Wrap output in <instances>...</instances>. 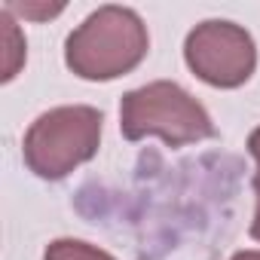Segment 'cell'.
Wrapping results in <instances>:
<instances>
[{
    "label": "cell",
    "instance_id": "1",
    "mask_svg": "<svg viewBox=\"0 0 260 260\" xmlns=\"http://www.w3.org/2000/svg\"><path fill=\"white\" fill-rule=\"evenodd\" d=\"M150 49L144 19L128 7H98L64 40V64L92 83H107L132 74Z\"/></svg>",
    "mask_w": 260,
    "mask_h": 260
},
{
    "label": "cell",
    "instance_id": "2",
    "mask_svg": "<svg viewBox=\"0 0 260 260\" xmlns=\"http://www.w3.org/2000/svg\"><path fill=\"white\" fill-rule=\"evenodd\" d=\"M119 132L125 141L162 138L169 147L199 144L214 135L211 113L184 86L156 80L125 92L119 101Z\"/></svg>",
    "mask_w": 260,
    "mask_h": 260
},
{
    "label": "cell",
    "instance_id": "3",
    "mask_svg": "<svg viewBox=\"0 0 260 260\" xmlns=\"http://www.w3.org/2000/svg\"><path fill=\"white\" fill-rule=\"evenodd\" d=\"M101 110L89 104H64L40 113L22 141L25 166L43 181H61L101 147Z\"/></svg>",
    "mask_w": 260,
    "mask_h": 260
},
{
    "label": "cell",
    "instance_id": "4",
    "mask_svg": "<svg viewBox=\"0 0 260 260\" xmlns=\"http://www.w3.org/2000/svg\"><path fill=\"white\" fill-rule=\"evenodd\" d=\"M184 61L202 83L214 89H239L257 68V43L242 25L208 19L187 34Z\"/></svg>",
    "mask_w": 260,
    "mask_h": 260
},
{
    "label": "cell",
    "instance_id": "5",
    "mask_svg": "<svg viewBox=\"0 0 260 260\" xmlns=\"http://www.w3.org/2000/svg\"><path fill=\"white\" fill-rule=\"evenodd\" d=\"M43 260H116V257L83 239H55L46 245Z\"/></svg>",
    "mask_w": 260,
    "mask_h": 260
},
{
    "label": "cell",
    "instance_id": "6",
    "mask_svg": "<svg viewBox=\"0 0 260 260\" xmlns=\"http://www.w3.org/2000/svg\"><path fill=\"white\" fill-rule=\"evenodd\" d=\"M4 25H7V55H10V61H7V71H4V83H10L13 77H16V71H19V58H25V43H16V37H19V31H16V22L10 19V13L4 10Z\"/></svg>",
    "mask_w": 260,
    "mask_h": 260
},
{
    "label": "cell",
    "instance_id": "7",
    "mask_svg": "<svg viewBox=\"0 0 260 260\" xmlns=\"http://www.w3.org/2000/svg\"><path fill=\"white\" fill-rule=\"evenodd\" d=\"M248 150L257 162V172H254V196H257V208H254V220H251V239L260 242V125L248 135Z\"/></svg>",
    "mask_w": 260,
    "mask_h": 260
},
{
    "label": "cell",
    "instance_id": "8",
    "mask_svg": "<svg viewBox=\"0 0 260 260\" xmlns=\"http://www.w3.org/2000/svg\"><path fill=\"white\" fill-rule=\"evenodd\" d=\"M230 260H260V251H236Z\"/></svg>",
    "mask_w": 260,
    "mask_h": 260
}]
</instances>
